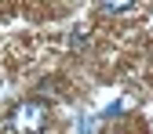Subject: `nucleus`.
<instances>
[{
	"label": "nucleus",
	"instance_id": "1",
	"mask_svg": "<svg viewBox=\"0 0 153 134\" xmlns=\"http://www.w3.org/2000/svg\"><path fill=\"white\" fill-rule=\"evenodd\" d=\"M7 127H11L15 134H40V130L48 127V105L36 102V98L18 102V105L11 109V116H7Z\"/></svg>",
	"mask_w": 153,
	"mask_h": 134
},
{
	"label": "nucleus",
	"instance_id": "2",
	"mask_svg": "<svg viewBox=\"0 0 153 134\" xmlns=\"http://www.w3.org/2000/svg\"><path fill=\"white\" fill-rule=\"evenodd\" d=\"M135 0H102V7L106 11H124V7H131Z\"/></svg>",
	"mask_w": 153,
	"mask_h": 134
}]
</instances>
